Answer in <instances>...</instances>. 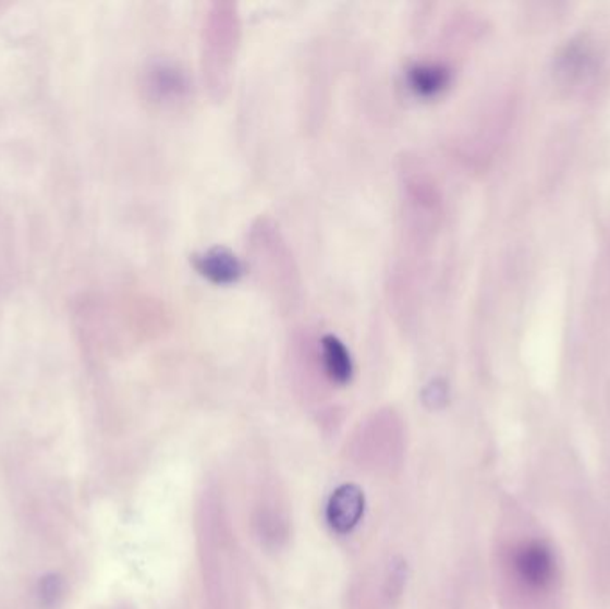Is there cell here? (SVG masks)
Segmentation results:
<instances>
[{
  "instance_id": "1",
  "label": "cell",
  "mask_w": 610,
  "mask_h": 609,
  "mask_svg": "<svg viewBox=\"0 0 610 609\" xmlns=\"http://www.w3.org/2000/svg\"><path fill=\"white\" fill-rule=\"evenodd\" d=\"M402 175V240L391 288L400 315L407 317L416 288L424 283L428 242L438 228L439 195L422 165L407 161Z\"/></svg>"
},
{
  "instance_id": "2",
  "label": "cell",
  "mask_w": 610,
  "mask_h": 609,
  "mask_svg": "<svg viewBox=\"0 0 610 609\" xmlns=\"http://www.w3.org/2000/svg\"><path fill=\"white\" fill-rule=\"evenodd\" d=\"M240 41L242 21L237 5L223 0L209 4L200 36V65L204 85L215 100L225 99L231 89Z\"/></svg>"
},
{
  "instance_id": "3",
  "label": "cell",
  "mask_w": 610,
  "mask_h": 609,
  "mask_svg": "<svg viewBox=\"0 0 610 609\" xmlns=\"http://www.w3.org/2000/svg\"><path fill=\"white\" fill-rule=\"evenodd\" d=\"M252 259L257 272L282 306L295 303L298 292L295 263L276 223L261 218L251 231Z\"/></svg>"
},
{
  "instance_id": "4",
  "label": "cell",
  "mask_w": 610,
  "mask_h": 609,
  "mask_svg": "<svg viewBox=\"0 0 610 609\" xmlns=\"http://www.w3.org/2000/svg\"><path fill=\"white\" fill-rule=\"evenodd\" d=\"M190 86L186 72L172 61H154L147 66L143 77L147 99L161 106L178 105L186 99Z\"/></svg>"
},
{
  "instance_id": "5",
  "label": "cell",
  "mask_w": 610,
  "mask_h": 609,
  "mask_svg": "<svg viewBox=\"0 0 610 609\" xmlns=\"http://www.w3.org/2000/svg\"><path fill=\"white\" fill-rule=\"evenodd\" d=\"M366 499L359 486L343 485L330 496L326 516L330 529L338 535H349L365 515Z\"/></svg>"
},
{
  "instance_id": "6",
  "label": "cell",
  "mask_w": 610,
  "mask_h": 609,
  "mask_svg": "<svg viewBox=\"0 0 610 609\" xmlns=\"http://www.w3.org/2000/svg\"><path fill=\"white\" fill-rule=\"evenodd\" d=\"M514 569L520 580L530 588H545L550 585L556 574V560L551 550L541 541H530L517 549L514 556Z\"/></svg>"
},
{
  "instance_id": "7",
  "label": "cell",
  "mask_w": 610,
  "mask_h": 609,
  "mask_svg": "<svg viewBox=\"0 0 610 609\" xmlns=\"http://www.w3.org/2000/svg\"><path fill=\"white\" fill-rule=\"evenodd\" d=\"M193 265L200 276L215 284L236 283L243 276L242 261L236 258V254L225 247H211L204 253L195 254Z\"/></svg>"
},
{
  "instance_id": "8",
  "label": "cell",
  "mask_w": 610,
  "mask_h": 609,
  "mask_svg": "<svg viewBox=\"0 0 610 609\" xmlns=\"http://www.w3.org/2000/svg\"><path fill=\"white\" fill-rule=\"evenodd\" d=\"M407 85L419 97H436L450 85L452 72L441 61H414L407 69Z\"/></svg>"
},
{
  "instance_id": "9",
  "label": "cell",
  "mask_w": 610,
  "mask_h": 609,
  "mask_svg": "<svg viewBox=\"0 0 610 609\" xmlns=\"http://www.w3.org/2000/svg\"><path fill=\"white\" fill-rule=\"evenodd\" d=\"M318 360L327 379L334 385H346L354 376V363L349 349L334 334H324L318 342Z\"/></svg>"
},
{
  "instance_id": "10",
  "label": "cell",
  "mask_w": 610,
  "mask_h": 609,
  "mask_svg": "<svg viewBox=\"0 0 610 609\" xmlns=\"http://www.w3.org/2000/svg\"><path fill=\"white\" fill-rule=\"evenodd\" d=\"M64 594H66V585L60 575H45L40 581V602L45 608H58L63 602Z\"/></svg>"
},
{
  "instance_id": "11",
  "label": "cell",
  "mask_w": 610,
  "mask_h": 609,
  "mask_svg": "<svg viewBox=\"0 0 610 609\" xmlns=\"http://www.w3.org/2000/svg\"><path fill=\"white\" fill-rule=\"evenodd\" d=\"M448 399V390L447 385L441 381H436L427 388V392H425V402H427V406L430 407H441L447 404Z\"/></svg>"
}]
</instances>
